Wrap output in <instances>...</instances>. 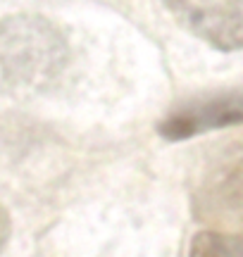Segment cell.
Here are the masks:
<instances>
[{"mask_svg":"<svg viewBox=\"0 0 243 257\" xmlns=\"http://www.w3.org/2000/svg\"><path fill=\"white\" fill-rule=\"evenodd\" d=\"M69 48L60 29L38 15L0 22V79L15 88L38 91L62 74Z\"/></svg>","mask_w":243,"mask_h":257,"instance_id":"cell-1","label":"cell"},{"mask_svg":"<svg viewBox=\"0 0 243 257\" xmlns=\"http://www.w3.org/2000/svg\"><path fill=\"white\" fill-rule=\"evenodd\" d=\"M193 210L212 231L243 238V141L207 160L193 191Z\"/></svg>","mask_w":243,"mask_h":257,"instance_id":"cell-2","label":"cell"},{"mask_svg":"<svg viewBox=\"0 0 243 257\" xmlns=\"http://www.w3.org/2000/svg\"><path fill=\"white\" fill-rule=\"evenodd\" d=\"M181 27L217 50L243 48V0H162Z\"/></svg>","mask_w":243,"mask_h":257,"instance_id":"cell-3","label":"cell"},{"mask_svg":"<svg viewBox=\"0 0 243 257\" xmlns=\"http://www.w3.org/2000/svg\"><path fill=\"white\" fill-rule=\"evenodd\" d=\"M238 124H243V91H226L179 105L160 119L158 134L165 141H186L198 134Z\"/></svg>","mask_w":243,"mask_h":257,"instance_id":"cell-4","label":"cell"},{"mask_svg":"<svg viewBox=\"0 0 243 257\" xmlns=\"http://www.w3.org/2000/svg\"><path fill=\"white\" fill-rule=\"evenodd\" d=\"M191 257H243V238L212 229L200 231L193 238Z\"/></svg>","mask_w":243,"mask_h":257,"instance_id":"cell-5","label":"cell"},{"mask_svg":"<svg viewBox=\"0 0 243 257\" xmlns=\"http://www.w3.org/2000/svg\"><path fill=\"white\" fill-rule=\"evenodd\" d=\"M10 231H12V226H10V217H8V212H5V207L0 205V250L8 245Z\"/></svg>","mask_w":243,"mask_h":257,"instance_id":"cell-6","label":"cell"}]
</instances>
